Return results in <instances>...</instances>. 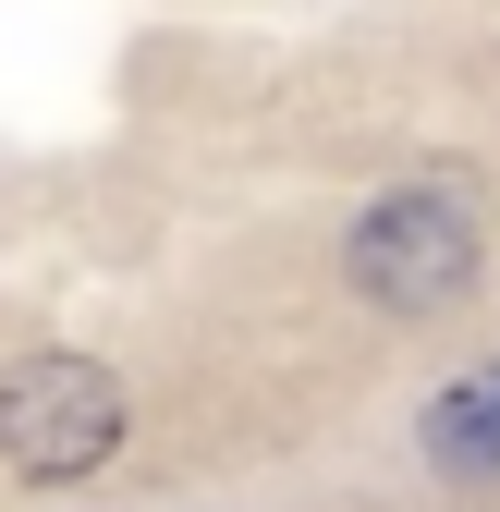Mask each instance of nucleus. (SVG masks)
I'll use <instances>...</instances> for the list:
<instances>
[{"label": "nucleus", "mask_w": 500, "mask_h": 512, "mask_svg": "<svg viewBox=\"0 0 500 512\" xmlns=\"http://www.w3.org/2000/svg\"><path fill=\"white\" fill-rule=\"evenodd\" d=\"M122 452V378L98 354H13L0 366V464L25 488L98 476Z\"/></svg>", "instance_id": "nucleus-1"}, {"label": "nucleus", "mask_w": 500, "mask_h": 512, "mask_svg": "<svg viewBox=\"0 0 500 512\" xmlns=\"http://www.w3.org/2000/svg\"><path fill=\"white\" fill-rule=\"evenodd\" d=\"M342 256H354V293H366V305L440 317V305L476 281V220H464L452 196H427V183H415V196H379V208H366Z\"/></svg>", "instance_id": "nucleus-2"}, {"label": "nucleus", "mask_w": 500, "mask_h": 512, "mask_svg": "<svg viewBox=\"0 0 500 512\" xmlns=\"http://www.w3.org/2000/svg\"><path fill=\"white\" fill-rule=\"evenodd\" d=\"M427 464L440 476H500V366H464L427 403Z\"/></svg>", "instance_id": "nucleus-3"}]
</instances>
